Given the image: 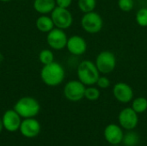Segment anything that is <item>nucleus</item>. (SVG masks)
<instances>
[{"mask_svg":"<svg viewBox=\"0 0 147 146\" xmlns=\"http://www.w3.org/2000/svg\"><path fill=\"white\" fill-rule=\"evenodd\" d=\"M41 81L49 87H56L60 85L65 77V71L64 67L58 62L53 61L49 65H43L40 70Z\"/></svg>","mask_w":147,"mask_h":146,"instance_id":"f257e3e1","label":"nucleus"},{"mask_svg":"<svg viewBox=\"0 0 147 146\" xmlns=\"http://www.w3.org/2000/svg\"><path fill=\"white\" fill-rule=\"evenodd\" d=\"M78 80L85 86L95 85L100 77V72L95 64L91 60L85 59L79 63L77 69Z\"/></svg>","mask_w":147,"mask_h":146,"instance_id":"f03ea898","label":"nucleus"},{"mask_svg":"<svg viewBox=\"0 0 147 146\" xmlns=\"http://www.w3.org/2000/svg\"><path fill=\"white\" fill-rule=\"evenodd\" d=\"M14 110L22 118H34L40 111V105L35 98L23 96L16 102Z\"/></svg>","mask_w":147,"mask_h":146,"instance_id":"7ed1b4c3","label":"nucleus"},{"mask_svg":"<svg viewBox=\"0 0 147 146\" xmlns=\"http://www.w3.org/2000/svg\"><path fill=\"white\" fill-rule=\"evenodd\" d=\"M81 27L88 34H95L99 33L103 27V20L97 12L91 11L84 14L81 18Z\"/></svg>","mask_w":147,"mask_h":146,"instance_id":"20e7f679","label":"nucleus"},{"mask_svg":"<svg viewBox=\"0 0 147 146\" xmlns=\"http://www.w3.org/2000/svg\"><path fill=\"white\" fill-rule=\"evenodd\" d=\"M95 64L100 73L103 75L110 74L116 67L117 60L115 54L110 51H102L97 54Z\"/></svg>","mask_w":147,"mask_h":146,"instance_id":"39448f33","label":"nucleus"},{"mask_svg":"<svg viewBox=\"0 0 147 146\" xmlns=\"http://www.w3.org/2000/svg\"><path fill=\"white\" fill-rule=\"evenodd\" d=\"M86 86L78 80H71L68 81L64 87V96L70 102H79L83 98H84Z\"/></svg>","mask_w":147,"mask_h":146,"instance_id":"423d86ee","label":"nucleus"},{"mask_svg":"<svg viewBox=\"0 0 147 146\" xmlns=\"http://www.w3.org/2000/svg\"><path fill=\"white\" fill-rule=\"evenodd\" d=\"M51 18L54 23L55 28L65 30L69 28L73 23V16L71 12L65 8L55 7L51 13Z\"/></svg>","mask_w":147,"mask_h":146,"instance_id":"0eeeda50","label":"nucleus"},{"mask_svg":"<svg viewBox=\"0 0 147 146\" xmlns=\"http://www.w3.org/2000/svg\"><path fill=\"white\" fill-rule=\"evenodd\" d=\"M68 37L65 30L54 28L47 35V42L49 47L55 51H60L66 47Z\"/></svg>","mask_w":147,"mask_h":146,"instance_id":"6e6552de","label":"nucleus"},{"mask_svg":"<svg viewBox=\"0 0 147 146\" xmlns=\"http://www.w3.org/2000/svg\"><path fill=\"white\" fill-rule=\"evenodd\" d=\"M118 120L121 128L132 131L138 126L139 116L132 108H125L120 112Z\"/></svg>","mask_w":147,"mask_h":146,"instance_id":"1a4fd4ad","label":"nucleus"},{"mask_svg":"<svg viewBox=\"0 0 147 146\" xmlns=\"http://www.w3.org/2000/svg\"><path fill=\"white\" fill-rule=\"evenodd\" d=\"M113 95L115 98L121 103H128L134 99L133 88L124 82L116 83L113 87Z\"/></svg>","mask_w":147,"mask_h":146,"instance_id":"9d476101","label":"nucleus"},{"mask_svg":"<svg viewBox=\"0 0 147 146\" xmlns=\"http://www.w3.org/2000/svg\"><path fill=\"white\" fill-rule=\"evenodd\" d=\"M66 49L71 55L81 56L87 51V42L82 36L74 34L68 38Z\"/></svg>","mask_w":147,"mask_h":146,"instance_id":"9b49d317","label":"nucleus"},{"mask_svg":"<svg viewBox=\"0 0 147 146\" xmlns=\"http://www.w3.org/2000/svg\"><path fill=\"white\" fill-rule=\"evenodd\" d=\"M21 116L13 109H9L4 112L2 117L3 129L9 133H15L19 130L22 120Z\"/></svg>","mask_w":147,"mask_h":146,"instance_id":"f8f14e48","label":"nucleus"},{"mask_svg":"<svg viewBox=\"0 0 147 146\" xmlns=\"http://www.w3.org/2000/svg\"><path fill=\"white\" fill-rule=\"evenodd\" d=\"M19 130L23 137L32 139L40 133V124L34 118H27L22 120Z\"/></svg>","mask_w":147,"mask_h":146,"instance_id":"ddd939ff","label":"nucleus"},{"mask_svg":"<svg viewBox=\"0 0 147 146\" xmlns=\"http://www.w3.org/2000/svg\"><path fill=\"white\" fill-rule=\"evenodd\" d=\"M104 138L108 143L113 145H117L122 143L124 133L121 126L116 124H109L108 125L103 133Z\"/></svg>","mask_w":147,"mask_h":146,"instance_id":"4468645a","label":"nucleus"},{"mask_svg":"<svg viewBox=\"0 0 147 146\" xmlns=\"http://www.w3.org/2000/svg\"><path fill=\"white\" fill-rule=\"evenodd\" d=\"M34 9L40 15L51 14L56 7L55 0H34Z\"/></svg>","mask_w":147,"mask_h":146,"instance_id":"2eb2a0df","label":"nucleus"},{"mask_svg":"<svg viewBox=\"0 0 147 146\" xmlns=\"http://www.w3.org/2000/svg\"><path fill=\"white\" fill-rule=\"evenodd\" d=\"M35 26L40 32L47 34L55 28L51 16H48L47 15H40L36 19Z\"/></svg>","mask_w":147,"mask_h":146,"instance_id":"dca6fc26","label":"nucleus"},{"mask_svg":"<svg viewBox=\"0 0 147 146\" xmlns=\"http://www.w3.org/2000/svg\"><path fill=\"white\" fill-rule=\"evenodd\" d=\"M131 108L138 114L145 113L147 110V99L143 96H140L135 99H133Z\"/></svg>","mask_w":147,"mask_h":146,"instance_id":"f3484780","label":"nucleus"},{"mask_svg":"<svg viewBox=\"0 0 147 146\" xmlns=\"http://www.w3.org/2000/svg\"><path fill=\"white\" fill-rule=\"evenodd\" d=\"M78 9L84 13H89L94 11L96 7V0H78Z\"/></svg>","mask_w":147,"mask_h":146,"instance_id":"a211bd4d","label":"nucleus"},{"mask_svg":"<svg viewBox=\"0 0 147 146\" xmlns=\"http://www.w3.org/2000/svg\"><path fill=\"white\" fill-rule=\"evenodd\" d=\"M38 58H39V61L43 65H49L54 61V54L53 51L50 49H42L40 52Z\"/></svg>","mask_w":147,"mask_h":146,"instance_id":"6ab92c4d","label":"nucleus"},{"mask_svg":"<svg viewBox=\"0 0 147 146\" xmlns=\"http://www.w3.org/2000/svg\"><path fill=\"white\" fill-rule=\"evenodd\" d=\"M101 96V91L99 90V88L92 86H87L84 92V98H86L88 101L94 102L99 99Z\"/></svg>","mask_w":147,"mask_h":146,"instance_id":"aec40b11","label":"nucleus"},{"mask_svg":"<svg viewBox=\"0 0 147 146\" xmlns=\"http://www.w3.org/2000/svg\"><path fill=\"white\" fill-rule=\"evenodd\" d=\"M140 140L139 135L134 132H128L127 133L124 134L122 143L125 146H135Z\"/></svg>","mask_w":147,"mask_h":146,"instance_id":"412c9836","label":"nucleus"},{"mask_svg":"<svg viewBox=\"0 0 147 146\" xmlns=\"http://www.w3.org/2000/svg\"><path fill=\"white\" fill-rule=\"evenodd\" d=\"M136 22L139 26L146 28L147 27V8H140L135 15Z\"/></svg>","mask_w":147,"mask_h":146,"instance_id":"4be33fe9","label":"nucleus"},{"mask_svg":"<svg viewBox=\"0 0 147 146\" xmlns=\"http://www.w3.org/2000/svg\"><path fill=\"white\" fill-rule=\"evenodd\" d=\"M118 7L124 12L133 10L134 7V0H118Z\"/></svg>","mask_w":147,"mask_h":146,"instance_id":"5701e85b","label":"nucleus"},{"mask_svg":"<svg viewBox=\"0 0 147 146\" xmlns=\"http://www.w3.org/2000/svg\"><path fill=\"white\" fill-rule=\"evenodd\" d=\"M96 85L99 88V89H108L110 85H111V82L109 80V77H107L106 76H100Z\"/></svg>","mask_w":147,"mask_h":146,"instance_id":"b1692460","label":"nucleus"},{"mask_svg":"<svg viewBox=\"0 0 147 146\" xmlns=\"http://www.w3.org/2000/svg\"><path fill=\"white\" fill-rule=\"evenodd\" d=\"M55 2H56V6L57 7L68 9L71 4L72 0H55Z\"/></svg>","mask_w":147,"mask_h":146,"instance_id":"393cba45","label":"nucleus"},{"mask_svg":"<svg viewBox=\"0 0 147 146\" xmlns=\"http://www.w3.org/2000/svg\"><path fill=\"white\" fill-rule=\"evenodd\" d=\"M4 60V57H3V54L0 52V64Z\"/></svg>","mask_w":147,"mask_h":146,"instance_id":"a878e982","label":"nucleus"},{"mask_svg":"<svg viewBox=\"0 0 147 146\" xmlns=\"http://www.w3.org/2000/svg\"><path fill=\"white\" fill-rule=\"evenodd\" d=\"M3 129V122H2V119H0V133L2 132V130Z\"/></svg>","mask_w":147,"mask_h":146,"instance_id":"bb28decb","label":"nucleus"},{"mask_svg":"<svg viewBox=\"0 0 147 146\" xmlns=\"http://www.w3.org/2000/svg\"><path fill=\"white\" fill-rule=\"evenodd\" d=\"M1 2H3V3H9V2H10L11 0H0Z\"/></svg>","mask_w":147,"mask_h":146,"instance_id":"cd10ccee","label":"nucleus"}]
</instances>
